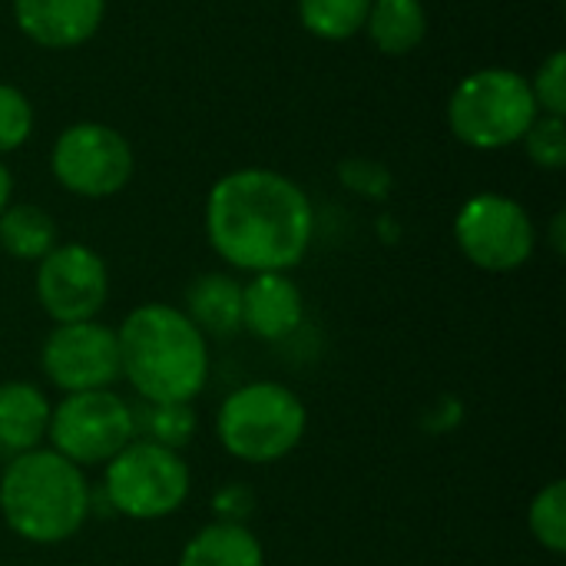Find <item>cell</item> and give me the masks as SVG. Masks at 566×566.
Listing matches in <instances>:
<instances>
[{
    "label": "cell",
    "mask_w": 566,
    "mask_h": 566,
    "mask_svg": "<svg viewBox=\"0 0 566 566\" xmlns=\"http://www.w3.org/2000/svg\"><path fill=\"white\" fill-rule=\"evenodd\" d=\"M206 235L239 272H289L312 245L315 212L305 189L275 169H235L206 199Z\"/></svg>",
    "instance_id": "1"
},
{
    "label": "cell",
    "mask_w": 566,
    "mask_h": 566,
    "mask_svg": "<svg viewBox=\"0 0 566 566\" xmlns=\"http://www.w3.org/2000/svg\"><path fill=\"white\" fill-rule=\"evenodd\" d=\"M119 371L139 401H196L209 381V338L182 308L146 302L116 328Z\"/></svg>",
    "instance_id": "2"
},
{
    "label": "cell",
    "mask_w": 566,
    "mask_h": 566,
    "mask_svg": "<svg viewBox=\"0 0 566 566\" xmlns=\"http://www.w3.org/2000/svg\"><path fill=\"white\" fill-rule=\"evenodd\" d=\"M90 504L86 471L53 448L17 454L0 474V517L20 541L53 547L76 537L90 517Z\"/></svg>",
    "instance_id": "3"
},
{
    "label": "cell",
    "mask_w": 566,
    "mask_h": 566,
    "mask_svg": "<svg viewBox=\"0 0 566 566\" xmlns=\"http://www.w3.org/2000/svg\"><path fill=\"white\" fill-rule=\"evenodd\" d=\"M308 431L305 401L279 381H252L226 395L216 415V438L235 461H285Z\"/></svg>",
    "instance_id": "4"
},
{
    "label": "cell",
    "mask_w": 566,
    "mask_h": 566,
    "mask_svg": "<svg viewBox=\"0 0 566 566\" xmlns=\"http://www.w3.org/2000/svg\"><path fill=\"white\" fill-rule=\"evenodd\" d=\"M541 116L531 80L507 66L464 76L448 99V126L471 149H507Z\"/></svg>",
    "instance_id": "5"
},
{
    "label": "cell",
    "mask_w": 566,
    "mask_h": 566,
    "mask_svg": "<svg viewBox=\"0 0 566 566\" xmlns=\"http://www.w3.org/2000/svg\"><path fill=\"white\" fill-rule=\"evenodd\" d=\"M192 488V471L182 451L159 448L133 438L113 461L103 464V494L109 507L126 521H166L172 517Z\"/></svg>",
    "instance_id": "6"
},
{
    "label": "cell",
    "mask_w": 566,
    "mask_h": 566,
    "mask_svg": "<svg viewBox=\"0 0 566 566\" xmlns=\"http://www.w3.org/2000/svg\"><path fill=\"white\" fill-rule=\"evenodd\" d=\"M136 438L133 405L113 388L63 395L50 411L46 441L76 468H103Z\"/></svg>",
    "instance_id": "7"
},
{
    "label": "cell",
    "mask_w": 566,
    "mask_h": 566,
    "mask_svg": "<svg viewBox=\"0 0 566 566\" xmlns=\"http://www.w3.org/2000/svg\"><path fill=\"white\" fill-rule=\"evenodd\" d=\"M454 239L461 255L484 272H517L537 249V229L527 209L504 192L471 196L458 219Z\"/></svg>",
    "instance_id": "8"
},
{
    "label": "cell",
    "mask_w": 566,
    "mask_h": 566,
    "mask_svg": "<svg viewBox=\"0 0 566 566\" xmlns=\"http://www.w3.org/2000/svg\"><path fill=\"white\" fill-rule=\"evenodd\" d=\"M50 169L66 192L83 199H106L129 182L133 149L106 123H76L56 136Z\"/></svg>",
    "instance_id": "9"
},
{
    "label": "cell",
    "mask_w": 566,
    "mask_h": 566,
    "mask_svg": "<svg viewBox=\"0 0 566 566\" xmlns=\"http://www.w3.org/2000/svg\"><path fill=\"white\" fill-rule=\"evenodd\" d=\"M40 368L43 378L63 395L113 388L123 378L116 328L99 318L53 325L40 345Z\"/></svg>",
    "instance_id": "10"
},
{
    "label": "cell",
    "mask_w": 566,
    "mask_h": 566,
    "mask_svg": "<svg viewBox=\"0 0 566 566\" xmlns=\"http://www.w3.org/2000/svg\"><path fill=\"white\" fill-rule=\"evenodd\" d=\"M109 298V269L83 242H56L36 262V302L53 325L90 322Z\"/></svg>",
    "instance_id": "11"
},
{
    "label": "cell",
    "mask_w": 566,
    "mask_h": 566,
    "mask_svg": "<svg viewBox=\"0 0 566 566\" xmlns=\"http://www.w3.org/2000/svg\"><path fill=\"white\" fill-rule=\"evenodd\" d=\"M305 298L289 272H259L242 282V328L259 342H285L302 328Z\"/></svg>",
    "instance_id": "12"
},
{
    "label": "cell",
    "mask_w": 566,
    "mask_h": 566,
    "mask_svg": "<svg viewBox=\"0 0 566 566\" xmlns=\"http://www.w3.org/2000/svg\"><path fill=\"white\" fill-rule=\"evenodd\" d=\"M106 13V0H13L17 27L46 50H73L86 43Z\"/></svg>",
    "instance_id": "13"
},
{
    "label": "cell",
    "mask_w": 566,
    "mask_h": 566,
    "mask_svg": "<svg viewBox=\"0 0 566 566\" xmlns=\"http://www.w3.org/2000/svg\"><path fill=\"white\" fill-rule=\"evenodd\" d=\"M50 411V398L33 381H0V451L7 461L43 448Z\"/></svg>",
    "instance_id": "14"
},
{
    "label": "cell",
    "mask_w": 566,
    "mask_h": 566,
    "mask_svg": "<svg viewBox=\"0 0 566 566\" xmlns=\"http://www.w3.org/2000/svg\"><path fill=\"white\" fill-rule=\"evenodd\" d=\"M182 312L206 338H232L242 332V282L229 272H206L186 289Z\"/></svg>",
    "instance_id": "15"
},
{
    "label": "cell",
    "mask_w": 566,
    "mask_h": 566,
    "mask_svg": "<svg viewBox=\"0 0 566 566\" xmlns=\"http://www.w3.org/2000/svg\"><path fill=\"white\" fill-rule=\"evenodd\" d=\"M179 566H265V551L249 524L212 521L186 541Z\"/></svg>",
    "instance_id": "16"
},
{
    "label": "cell",
    "mask_w": 566,
    "mask_h": 566,
    "mask_svg": "<svg viewBox=\"0 0 566 566\" xmlns=\"http://www.w3.org/2000/svg\"><path fill=\"white\" fill-rule=\"evenodd\" d=\"M365 30L388 56H405L428 36V10L421 0H371Z\"/></svg>",
    "instance_id": "17"
},
{
    "label": "cell",
    "mask_w": 566,
    "mask_h": 566,
    "mask_svg": "<svg viewBox=\"0 0 566 566\" xmlns=\"http://www.w3.org/2000/svg\"><path fill=\"white\" fill-rule=\"evenodd\" d=\"M56 245V222L46 209L20 202L0 212V249L20 262H40Z\"/></svg>",
    "instance_id": "18"
},
{
    "label": "cell",
    "mask_w": 566,
    "mask_h": 566,
    "mask_svg": "<svg viewBox=\"0 0 566 566\" xmlns=\"http://www.w3.org/2000/svg\"><path fill=\"white\" fill-rule=\"evenodd\" d=\"M133 418L136 438L169 451H182L199 428L192 401H139V408H133Z\"/></svg>",
    "instance_id": "19"
},
{
    "label": "cell",
    "mask_w": 566,
    "mask_h": 566,
    "mask_svg": "<svg viewBox=\"0 0 566 566\" xmlns=\"http://www.w3.org/2000/svg\"><path fill=\"white\" fill-rule=\"evenodd\" d=\"M371 0H298V17L318 40H348L365 30Z\"/></svg>",
    "instance_id": "20"
},
{
    "label": "cell",
    "mask_w": 566,
    "mask_h": 566,
    "mask_svg": "<svg viewBox=\"0 0 566 566\" xmlns=\"http://www.w3.org/2000/svg\"><path fill=\"white\" fill-rule=\"evenodd\" d=\"M531 537L554 557L566 554V481L557 478L531 497L527 507Z\"/></svg>",
    "instance_id": "21"
},
{
    "label": "cell",
    "mask_w": 566,
    "mask_h": 566,
    "mask_svg": "<svg viewBox=\"0 0 566 566\" xmlns=\"http://www.w3.org/2000/svg\"><path fill=\"white\" fill-rule=\"evenodd\" d=\"M527 156L541 169H564L566 166V123L564 116H547L541 113L531 129L524 133Z\"/></svg>",
    "instance_id": "22"
},
{
    "label": "cell",
    "mask_w": 566,
    "mask_h": 566,
    "mask_svg": "<svg viewBox=\"0 0 566 566\" xmlns=\"http://www.w3.org/2000/svg\"><path fill=\"white\" fill-rule=\"evenodd\" d=\"M30 129H33L30 99L17 86L0 83V156L20 149L30 139Z\"/></svg>",
    "instance_id": "23"
},
{
    "label": "cell",
    "mask_w": 566,
    "mask_h": 566,
    "mask_svg": "<svg viewBox=\"0 0 566 566\" xmlns=\"http://www.w3.org/2000/svg\"><path fill=\"white\" fill-rule=\"evenodd\" d=\"M531 90H534V99H537V109L547 113V116H566V56L564 50L551 53L541 70L534 73L531 80Z\"/></svg>",
    "instance_id": "24"
},
{
    "label": "cell",
    "mask_w": 566,
    "mask_h": 566,
    "mask_svg": "<svg viewBox=\"0 0 566 566\" xmlns=\"http://www.w3.org/2000/svg\"><path fill=\"white\" fill-rule=\"evenodd\" d=\"M255 511V494L245 484H226L212 494V514L226 524H245Z\"/></svg>",
    "instance_id": "25"
},
{
    "label": "cell",
    "mask_w": 566,
    "mask_h": 566,
    "mask_svg": "<svg viewBox=\"0 0 566 566\" xmlns=\"http://www.w3.org/2000/svg\"><path fill=\"white\" fill-rule=\"evenodd\" d=\"M342 179H345L348 189H358L361 196H371V199L385 196L388 186H391L385 166L368 163V159H348V163L342 166Z\"/></svg>",
    "instance_id": "26"
},
{
    "label": "cell",
    "mask_w": 566,
    "mask_h": 566,
    "mask_svg": "<svg viewBox=\"0 0 566 566\" xmlns=\"http://www.w3.org/2000/svg\"><path fill=\"white\" fill-rule=\"evenodd\" d=\"M10 196H13V176H10V169L0 163V212L10 206Z\"/></svg>",
    "instance_id": "27"
},
{
    "label": "cell",
    "mask_w": 566,
    "mask_h": 566,
    "mask_svg": "<svg viewBox=\"0 0 566 566\" xmlns=\"http://www.w3.org/2000/svg\"><path fill=\"white\" fill-rule=\"evenodd\" d=\"M551 239H554V252H557V255H564V212H557V216H554Z\"/></svg>",
    "instance_id": "28"
}]
</instances>
